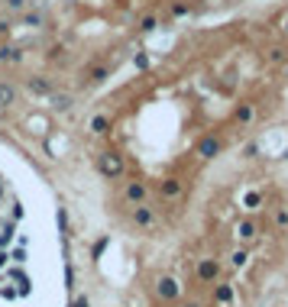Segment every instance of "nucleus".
<instances>
[{"label":"nucleus","instance_id":"f257e3e1","mask_svg":"<svg viewBox=\"0 0 288 307\" xmlns=\"http://www.w3.org/2000/svg\"><path fill=\"white\" fill-rule=\"evenodd\" d=\"M98 172L104 175V178H120V175H123V159H120V152H101Z\"/></svg>","mask_w":288,"mask_h":307},{"label":"nucleus","instance_id":"f03ea898","mask_svg":"<svg viewBox=\"0 0 288 307\" xmlns=\"http://www.w3.org/2000/svg\"><path fill=\"white\" fill-rule=\"evenodd\" d=\"M217 275H220V262L217 259H201L198 262V282L211 285V282H217Z\"/></svg>","mask_w":288,"mask_h":307},{"label":"nucleus","instance_id":"7ed1b4c3","mask_svg":"<svg viewBox=\"0 0 288 307\" xmlns=\"http://www.w3.org/2000/svg\"><path fill=\"white\" fill-rule=\"evenodd\" d=\"M155 294H159L162 301H175V297L181 294V285L175 282V278L165 275V278H159V285H155Z\"/></svg>","mask_w":288,"mask_h":307},{"label":"nucleus","instance_id":"20e7f679","mask_svg":"<svg viewBox=\"0 0 288 307\" xmlns=\"http://www.w3.org/2000/svg\"><path fill=\"white\" fill-rule=\"evenodd\" d=\"M26 87H29V94H36V97H52V81L42 78V75L26 78Z\"/></svg>","mask_w":288,"mask_h":307},{"label":"nucleus","instance_id":"39448f33","mask_svg":"<svg viewBox=\"0 0 288 307\" xmlns=\"http://www.w3.org/2000/svg\"><path fill=\"white\" fill-rule=\"evenodd\" d=\"M123 200L126 204H146V184L143 181H130L123 188Z\"/></svg>","mask_w":288,"mask_h":307},{"label":"nucleus","instance_id":"423d86ee","mask_svg":"<svg viewBox=\"0 0 288 307\" xmlns=\"http://www.w3.org/2000/svg\"><path fill=\"white\" fill-rule=\"evenodd\" d=\"M220 139H217V136H204V139H201V143H198V155H201V159H214V155H220Z\"/></svg>","mask_w":288,"mask_h":307},{"label":"nucleus","instance_id":"0eeeda50","mask_svg":"<svg viewBox=\"0 0 288 307\" xmlns=\"http://www.w3.org/2000/svg\"><path fill=\"white\" fill-rule=\"evenodd\" d=\"M181 191H185V184H181L178 178H162V184H159V194H162V197H169V200L181 197Z\"/></svg>","mask_w":288,"mask_h":307},{"label":"nucleus","instance_id":"6e6552de","mask_svg":"<svg viewBox=\"0 0 288 307\" xmlns=\"http://www.w3.org/2000/svg\"><path fill=\"white\" fill-rule=\"evenodd\" d=\"M133 220H136V226L149 230V226L155 223V214H152V207H149V204H136V210H133Z\"/></svg>","mask_w":288,"mask_h":307},{"label":"nucleus","instance_id":"1a4fd4ad","mask_svg":"<svg viewBox=\"0 0 288 307\" xmlns=\"http://www.w3.org/2000/svg\"><path fill=\"white\" fill-rule=\"evenodd\" d=\"M33 7V0H0V10H7V16H20Z\"/></svg>","mask_w":288,"mask_h":307},{"label":"nucleus","instance_id":"9d476101","mask_svg":"<svg viewBox=\"0 0 288 307\" xmlns=\"http://www.w3.org/2000/svg\"><path fill=\"white\" fill-rule=\"evenodd\" d=\"M20 23L29 26V29H42V26H46V13L42 10H26V13H20Z\"/></svg>","mask_w":288,"mask_h":307},{"label":"nucleus","instance_id":"9b49d317","mask_svg":"<svg viewBox=\"0 0 288 307\" xmlns=\"http://www.w3.org/2000/svg\"><path fill=\"white\" fill-rule=\"evenodd\" d=\"M88 129H91L94 136L110 133V117H107V113H94V117H91V123H88Z\"/></svg>","mask_w":288,"mask_h":307},{"label":"nucleus","instance_id":"f8f14e48","mask_svg":"<svg viewBox=\"0 0 288 307\" xmlns=\"http://www.w3.org/2000/svg\"><path fill=\"white\" fill-rule=\"evenodd\" d=\"M20 61H23V49L0 46V65H20Z\"/></svg>","mask_w":288,"mask_h":307},{"label":"nucleus","instance_id":"ddd939ff","mask_svg":"<svg viewBox=\"0 0 288 307\" xmlns=\"http://www.w3.org/2000/svg\"><path fill=\"white\" fill-rule=\"evenodd\" d=\"M256 233H259L256 220H240V223H237V240L249 243V240H256Z\"/></svg>","mask_w":288,"mask_h":307},{"label":"nucleus","instance_id":"4468645a","mask_svg":"<svg viewBox=\"0 0 288 307\" xmlns=\"http://www.w3.org/2000/svg\"><path fill=\"white\" fill-rule=\"evenodd\" d=\"M233 117H237V123H240V126H249V123L256 120V107H252V104H240Z\"/></svg>","mask_w":288,"mask_h":307},{"label":"nucleus","instance_id":"2eb2a0df","mask_svg":"<svg viewBox=\"0 0 288 307\" xmlns=\"http://www.w3.org/2000/svg\"><path fill=\"white\" fill-rule=\"evenodd\" d=\"M10 104H16V87L0 81V107H10Z\"/></svg>","mask_w":288,"mask_h":307},{"label":"nucleus","instance_id":"dca6fc26","mask_svg":"<svg viewBox=\"0 0 288 307\" xmlns=\"http://www.w3.org/2000/svg\"><path fill=\"white\" fill-rule=\"evenodd\" d=\"M266 58H269V65H285V58H288V52L282 46H272L266 52Z\"/></svg>","mask_w":288,"mask_h":307},{"label":"nucleus","instance_id":"f3484780","mask_svg":"<svg viewBox=\"0 0 288 307\" xmlns=\"http://www.w3.org/2000/svg\"><path fill=\"white\" fill-rule=\"evenodd\" d=\"M259 204H263V194H259V191H246V194H243V207L246 210H256Z\"/></svg>","mask_w":288,"mask_h":307},{"label":"nucleus","instance_id":"a211bd4d","mask_svg":"<svg viewBox=\"0 0 288 307\" xmlns=\"http://www.w3.org/2000/svg\"><path fill=\"white\" fill-rule=\"evenodd\" d=\"M214 301H217V304H230V301H233V288H230V285H220V288L214 291Z\"/></svg>","mask_w":288,"mask_h":307},{"label":"nucleus","instance_id":"6ab92c4d","mask_svg":"<svg viewBox=\"0 0 288 307\" xmlns=\"http://www.w3.org/2000/svg\"><path fill=\"white\" fill-rule=\"evenodd\" d=\"M52 104H55V110H62V113H65V110H72V104H75V100L68 97V94H52Z\"/></svg>","mask_w":288,"mask_h":307},{"label":"nucleus","instance_id":"aec40b11","mask_svg":"<svg viewBox=\"0 0 288 307\" xmlns=\"http://www.w3.org/2000/svg\"><path fill=\"white\" fill-rule=\"evenodd\" d=\"M246 262H249V252H246V249H237V252L230 256V265H233V268H243Z\"/></svg>","mask_w":288,"mask_h":307},{"label":"nucleus","instance_id":"412c9836","mask_svg":"<svg viewBox=\"0 0 288 307\" xmlns=\"http://www.w3.org/2000/svg\"><path fill=\"white\" fill-rule=\"evenodd\" d=\"M155 26H159V20L149 13V16H143V20H139V32H155Z\"/></svg>","mask_w":288,"mask_h":307},{"label":"nucleus","instance_id":"4be33fe9","mask_svg":"<svg viewBox=\"0 0 288 307\" xmlns=\"http://www.w3.org/2000/svg\"><path fill=\"white\" fill-rule=\"evenodd\" d=\"M88 78H91L94 84H101L104 78H110V72H107V65H98V68H91V75H88Z\"/></svg>","mask_w":288,"mask_h":307},{"label":"nucleus","instance_id":"5701e85b","mask_svg":"<svg viewBox=\"0 0 288 307\" xmlns=\"http://www.w3.org/2000/svg\"><path fill=\"white\" fill-rule=\"evenodd\" d=\"M275 226H278V230H288V207H278L275 210Z\"/></svg>","mask_w":288,"mask_h":307},{"label":"nucleus","instance_id":"b1692460","mask_svg":"<svg viewBox=\"0 0 288 307\" xmlns=\"http://www.w3.org/2000/svg\"><path fill=\"white\" fill-rule=\"evenodd\" d=\"M58 230L68 236V214H65V207H58Z\"/></svg>","mask_w":288,"mask_h":307},{"label":"nucleus","instance_id":"393cba45","mask_svg":"<svg viewBox=\"0 0 288 307\" xmlns=\"http://www.w3.org/2000/svg\"><path fill=\"white\" fill-rule=\"evenodd\" d=\"M10 29H13L10 16H0V36H10Z\"/></svg>","mask_w":288,"mask_h":307},{"label":"nucleus","instance_id":"a878e982","mask_svg":"<svg viewBox=\"0 0 288 307\" xmlns=\"http://www.w3.org/2000/svg\"><path fill=\"white\" fill-rule=\"evenodd\" d=\"M172 13H175V16H188L191 7H188V4H172Z\"/></svg>","mask_w":288,"mask_h":307},{"label":"nucleus","instance_id":"bb28decb","mask_svg":"<svg viewBox=\"0 0 288 307\" xmlns=\"http://www.w3.org/2000/svg\"><path fill=\"white\" fill-rule=\"evenodd\" d=\"M72 307H91V301H88V297L81 294V297H75V304H72Z\"/></svg>","mask_w":288,"mask_h":307},{"label":"nucleus","instance_id":"cd10ccee","mask_svg":"<svg viewBox=\"0 0 288 307\" xmlns=\"http://www.w3.org/2000/svg\"><path fill=\"white\" fill-rule=\"evenodd\" d=\"M278 29H282V32H285V36H288V13L282 16V20H278Z\"/></svg>","mask_w":288,"mask_h":307},{"label":"nucleus","instance_id":"c85d7f7f","mask_svg":"<svg viewBox=\"0 0 288 307\" xmlns=\"http://www.w3.org/2000/svg\"><path fill=\"white\" fill-rule=\"evenodd\" d=\"M7 259H10V256H7V252H4V249H0V268H4V265H7Z\"/></svg>","mask_w":288,"mask_h":307},{"label":"nucleus","instance_id":"c756f323","mask_svg":"<svg viewBox=\"0 0 288 307\" xmlns=\"http://www.w3.org/2000/svg\"><path fill=\"white\" fill-rule=\"evenodd\" d=\"M285 78H288V65H285Z\"/></svg>","mask_w":288,"mask_h":307},{"label":"nucleus","instance_id":"7c9ffc66","mask_svg":"<svg viewBox=\"0 0 288 307\" xmlns=\"http://www.w3.org/2000/svg\"><path fill=\"white\" fill-rule=\"evenodd\" d=\"M285 159H288V152H285Z\"/></svg>","mask_w":288,"mask_h":307}]
</instances>
